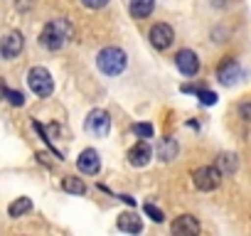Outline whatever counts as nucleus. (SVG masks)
Segmentation results:
<instances>
[{
    "label": "nucleus",
    "mask_w": 251,
    "mask_h": 236,
    "mask_svg": "<svg viewBox=\"0 0 251 236\" xmlns=\"http://www.w3.org/2000/svg\"><path fill=\"white\" fill-rule=\"evenodd\" d=\"M133 133H136V136H141V138H153V133H155V131H153V126H151V123H136V126H133Z\"/></svg>",
    "instance_id": "nucleus-19"
},
{
    "label": "nucleus",
    "mask_w": 251,
    "mask_h": 236,
    "mask_svg": "<svg viewBox=\"0 0 251 236\" xmlns=\"http://www.w3.org/2000/svg\"><path fill=\"white\" fill-rule=\"evenodd\" d=\"M32 209V199L30 197H20V199H15L13 204H10V209H8V214L13 216V219H18V216H23V214H27Z\"/></svg>",
    "instance_id": "nucleus-17"
},
{
    "label": "nucleus",
    "mask_w": 251,
    "mask_h": 236,
    "mask_svg": "<svg viewBox=\"0 0 251 236\" xmlns=\"http://www.w3.org/2000/svg\"><path fill=\"white\" fill-rule=\"evenodd\" d=\"M175 155H177V143H175L173 138H165V141L158 145V158L165 160V163H170Z\"/></svg>",
    "instance_id": "nucleus-16"
},
{
    "label": "nucleus",
    "mask_w": 251,
    "mask_h": 236,
    "mask_svg": "<svg viewBox=\"0 0 251 236\" xmlns=\"http://www.w3.org/2000/svg\"><path fill=\"white\" fill-rule=\"evenodd\" d=\"M153 158V150H151V145L148 143H138V145H133L131 148V153H128V163L131 165H136V167H143V165H148V160Z\"/></svg>",
    "instance_id": "nucleus-10"
},
{
    "label": "nucleus",
    "mask_w": 251,
    "mask_h": 236,
    "mask_svg": "<svg viewBox=\"0 0 251 236\" xmlns=\"http://www.w3.org/2000/svg\"><path fill=\"white\" fill-rule=\"evenodd\" d=\"M118 229L126 231V234H138V231L143 229V221H141L133 212H123V214L118 216Z\"/></svg>",
    "instance_id": "nucleus-13"
},
{
    "label": "nucleus",
    "mask_w": 251,
    "mask_h": 236,
    "mask_svg": "<svg viewBox=\"0 0 251 236\" xmlns=\"http://www.w3.org/2000/svg\"><path fill=\"white\" fill-rule=\"evenodd\" d=\"M192 182H195L197 189H202V192H212V189L219 187V182H222V172L217 170V165H204V167H197V170L192 172Z\"/></svg>",
    "instance_id": "nucleus-4"
},
{
    "label": "nucleus",
    "mask_w": 251,
    "mask_h": 236,
    "mask_svg": "<svg viewBox=\"0 0 251 236\" xmlns=\"http://www.w3.org/2000/svg\"><path fill=\"white\" fill-rule=\"evenodd\" d=\"M25 47V40L20 32H8L3 40H0V57L3 59H15Z\"/></svg>",
    "instance_id": "nucleus-6"
},
{
    "label": "nucleus",
    "mask_w": 251,
    "mask_h": 236,
    "mask_svg": "<svg viewBox=\"0 0 251 236\" xmlns=\"http://www.w3.org/2000/svg\"><path fill=\"white\" fill-rule=\"evenodd\" d=\"M126 62H128V59H126V52L118 49V47H106V49H101L99 57H96L99 69H101L103 74H108V76L121 74V71L126 69Z\"/></svg>",
    "instance_id": "nucleus-2"
},
{
    "label": "nucleus",
    "mask_w": 251,
    "mask_h": 236,
    "mask_svg": "<svg viewBox=\"0 0 251 236\" xmlns=\"http://www.w3.org/2000/svg\"><path fill=\"white\" fill-rule=\"evenodd\" d=\"M72 35H74V27L59 18V20H52L50 25H45V30L40 35V45L50 52H57L67 45V40H72Z\"/></svg>",
    "instance_id": "nucleus-1"
},
{
    "label": "nucleus",
    "mask_w": 251,
    "mask_h": 236,
    "mask_svg": "<svg viewBox=\"0 0 251 236\" xmlns=\"http://www.w3.org/2000/svg\"><path fill=\"white\" fill-rule=\"evenodd\" d=\"M173 231L175 234H197L200 231V221L195 219V216H190V214H182V216H177L175 221H173Z\"/></svg>",
    "instance_id": "nucleus-11"
},
{
    "label": "nucleus",
    "mask_w": 251,
    "mask_h": 236,
    "mask_svg": "<svg viewBox=\"0 0 251 236\" xmlns=\"http://www.w3.org/2000/svg\"><path fill=\"white\" fill-rule=\"evenodd\" d=\"M81 5L89 8V10H99V8L108 5V0H81Z\"/></svg>",
    "instance_id": "nucleus-23"
},
{
    "label": "nucleus",
    "mask_w": 251,
    "mask_h": 236,
    "mask_svg": "<svg viewBox=\"0 0 251 236\" xmlns=\"http://www.w3.org/2000/svg\"><path fill=\"white\" fill-rule=\"evenodd\" d=\"M155 8V0H131V15L133 18H148Z\"/></svg>",
    "instance_id": "nucleus-15"
},
{
    "label": "nucleus",
    "mask_w": 251,
    "mask_h": 236,
    "mask_svg": "<svg viewBox=\"0 0 251 236\" xmlns=\"http://www.w3.org/2000/svg\"><path fill=\"white\" fill-rule=\"evenodd\" d=\"M27 84H30V89H32L37 96H42V98H47V96L54 91L52 74H50L45 67H35V69H30V74H27Z\"/></svg>",
    "instance_id": "nucleus-3"
},
{
    "label": "nucleus",
    "mask_w": 251,
    "mask_h": 236,
    "mask_svg": "<svg viewBox=\"0 0 251 236\" xmlns=\"http://www.w3.org/2000/svg\"><path fill=\"white\" fill-rule=\"evenodd\" d=\"M217 170L222 172V175H231V172H236V167H239V160H236V155L234 153H222L219 158H217Z\"/></svg>",
    "instance_id": "nucleus-14"
},
{
    "label": "nucleus",
    "mask_w": 251,
    "mask_h": 236,
    "mask_svg": "<svg viewBox=\"0 0 251 236\" xmlns=\"http://www.w3.org/2000/svg\"><path fill=\"white\" fill-rule=\"evenodd\" d=\"M146 214L153 219V221H163L165 216H163V212L158 209V207H153V204H146Z\"/></svg>",
    "instance_id": "nucleus-22"
},
{
    "label": "nucleus",
    "mask_w": 251,
    "mask_h": 236,
    "mask_svg": "<svg viewBox=\"0 0 251 236\" xmlns=\"http://www.w3.org/2000/svg\"><path fill=\"white\" fill-rule=\"evenodd\" d=\"M239 113H241L244 121H251V103H241L239 106Z\"/></svg>",
    "instance_id": "nucleus-24"
},
{
    "label": "nucleus",
    "mask_w": 251,
    "mask_h": 236,
    "mask_svg": "<svg viewBox=\"0 0 251 236\" xmlns=\"http://www.w3.org/2000/svg\"><path fill=\"white\" fill-rule=\"evenodd\" d=\"M62 187H64L67 192H72V194H84V192H86V185H84L79 177H64V180H62Z\"/></svg>",
    "instance_id": "nucleus-18"
},
{
    "label": "nucleus",
    "mask_w": 251,
    "mask_h": 236,
    "mask_svg": "<svg viewBox=\"0 0 251 236\" xmlns=\"http://www.w3.org/2000/svg\"><path fill=\"white\" fill-rule=\"evenodd\" d=\"M173 27L170 25H153V30H151V45L155 47V49H168L170 45H173Z\"/></svg>",
    "instance_id": "nucleus-8"
},
{
    "label": "nucleus",
    "mask_w": 251,
    "mask_h": 236,
    "mask_svg": "<svg viewBox=\"0 0 251 236\" xmlns=\"http://www.w3.org/2000/svg\"><path fill=\"white\" fill-rule=\"evenodd\" d=\"M197 96H200V101L204 103V106H214L217 103V94H212V91H197Z\"/></svg>",
    "instance_id": "nucleus-21"
},
{
    "label": "nucleus",
    "mask_w": 251,
    "mask_h": 236,
    "mask_svg": "<svg viewBox=\"0 0 251 236\" xmlns=\"http://www.w3.org/2000/svg\"><path fill=\"white\" fill-rule=\"evenodd\" d=\"M239 76H241V67L234 59H226L219 67V81L222 84H234V81H239Z\"/></svg>",
    "instance_id": "nucleus-12"
},
{
    "label": "nucleus",
    "mask_w": 251,
    "mask_h": 236,
    "mask_svg": "<svg viewBox=\"0 0 251 236\" xmlns=\"http://www.w3.org/2000/svg\"><path fill=\"white\" fill-rule=\"evenodd\" d=\"M84 128H86L89 133H94V136L103 138V136L108 133V128H111V118H108V113H106V111L94 108V111L86 116V123H84Z\"/></svg>",
    "instance_id": "nucleus-5"
},
{
    "label": "nucleus",
    "mask_w": 251,
    "mask_h": 236,
    "mask_svg": "<svg viewBox=\"0 0 251 236\" xmlns=\"http://www.w3.org/2000/svg\"><path fill=\"white\" fill-rule=\"evenodd\" d=\"M175 64H177V69H180L185 76H195V74L200 71V59H197V54H195L192 49H180V52L175 54Z\"/></svg>",
    "instance_id": "nucleus-7"
},
{
    "label": "nucleus",
    "mask_w": 251,
    "mask_h": 236,
    "mask_svg": "<svg viewBox=\"0 0 251 236\" xmlns=\"http://www.w3.org/2000/svg\"><path fill=\"white\" fill-rule=\"evenodd\" d=\"M5 98H8L13 106H23V103H25V96H23L20 91H10V89H5Z\"/></svg>",
    "instance_id": "nucleus-20"
},
{
    "label": "nucleus",
    "mask_w": 251,
    "mask_h": 236,
    "mask_svg": "<svg viewBox=\"0 0 251 236\" xmlns=\"http://www.w3.org/2000/svg\"><path fill=\"white\" fill-rule=\"evenodd\" d=\"M76 165H79V170H81V172H86V175H96V172L101 170L99 153H96V150H84V153L79 155Z\"/></svg>",
    "instance_id": "nucleus-9"
}]
</instances>
